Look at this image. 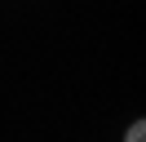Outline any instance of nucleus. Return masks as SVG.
Wrapping results in <instances>:
<instances>
[{"label": "nucleus", "instance_id": "nucleus-1", "mask_svg": "<svg viewBox=\"0 0 146 142\" xmlns=\"http://www.w3.org/2000/svg\"><path fill=\"white\" fill-rule=\"evenodd\" d=\"M124 142H146V124L133 120V124H128V133H124Z\"/></svg>", "mask_w": 146, "mask_h": 142}]
</instances>
